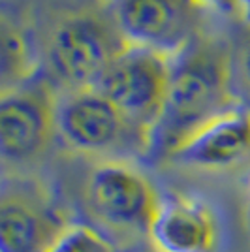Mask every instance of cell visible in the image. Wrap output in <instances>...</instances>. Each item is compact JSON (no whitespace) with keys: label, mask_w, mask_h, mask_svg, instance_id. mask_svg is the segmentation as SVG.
Instances as JSON below:
<instances>
[{"label":"cell","mask_w":250,"mask_h":252,"mask_svg":"<svg viewBox=\"0 0 250 252\" xmlns=\"http://www.w3.org/2000/svg\"><path fill=\"white\" fill-rule=\"evenodd\" d=\"M235 96L229 40L199 36L171 59L169 89L151 134V153L167 158L205 125L239 105Z\"/></svg>","instance_id":"1"},{"label":"cell","mask_w":250,"mask_h":252,"mask_svg":"<svg viewBox=\"0 0 250 252\" xmlns=\"http://www.w3.org/2000/svg\"><path fill=\"white\" fill-rule=\"evenodd\" d=\"M55 125L64 145L77 153L98 157L151 153V136L96 89L64 91L57 96Z\"/></svg>","instance_id":"2"},{"label":"cell","mask_w":250,"mask_h":252,"mask_svg":"<svg viewBox=\"0 0 250 252\" xmlns=\"http://www.w3.org/2000/svg\"><path fill=\"white\" fill-rule=\"evenodd\" d=\"M169 79L171 59L125 43L94 89L151 136L166 104Z\"/></svg>","instance_id":"3"},{"label":"cell","mask_w":250,"mask_h":252,"mask_svg":"<svg viewBox=\"0 0 250 252\" xmlns=\"http://www.w3.org/2000/svg\"><path fill=\"white\" fill-rule=\"evenodd\" d=\"M194 0H117L115 27L126 45L175 59L199 36Z\"/></svg>","instance_id":"4"},{"label":"cell","mask_w":250,"mask_h":252,"mask_svg":"<svg viewBox=\"0 0 250 252\" xmlns=\"http://www.w3.org/2000/svg\"><path fill=\"white\" fill-rule=\"evenodd\" d=\"M125 47L119 32L104 21L85 15L62 23L53 34L47 64L64 91L94 89L115 55Z\"/></svg>","instance_id":"5"},{"label":"cell","mask_w":250,"mask_h":252,"mask_svg":"<svg viewBox=\"0 0 250 252\" xmlns=\"http://www.w3.org/2000/svg\"><path fill=\"white\" fill-rule=\"evenodd\" d=\"M57 94L51 81L32 77L2 93L0 149L6 162L25 164L42 157L57 134Z\"/></svg>","instance_id":"6"},{"label":"cell","mask_w":250,"mask_h":252,"mask_svg":"<svg viewBox=\"0 0 250 252\" xmlns=\"http://www.w3.org/2000/svg\"><path fill=\"white\" fill-rule=\"evenodd\" d=\"M160 201L151 181L121 160L98 164L87 181L89 209L119 230L149 233Z\"/></svg>","instance_id":"7"},{"label":"cell","mask_w":250,"mask_h":252,"mask_svg":"<svg viewBox=\"0 0 250 252\" xmlns=\"http://www.w3.org/2000/svg\"><path fill=\"white\" fill-rule=\"evenodd\" d=\"M169 160L188 168L224 171L250 162V107L235 105L177 147Z\"/></svg>","instance_id":"8"},{"label":"cell","mask_w":250,"mask_h":252,"mask_svg":"<svg viewBox=\"0 0 250 252\" xmlns=\"http://www.w3.org/2000/svg\"><path fill=\"white\" fill-rule=\"evenodd\" d=\"M156 252H213L217 220L205 203L190 198L162 200L149 228Z\"/></svg>","instance_id":"9"},{"label":"cell","mask_w":250,"mask_h":252,"mask_svg":"<svg viewBox=\"0 0 250 252\" xmlns=\"http://www.w3.org/2000/svg\"><path fill=\"white\" fill-rule=\"evenodd\" d=\"M66 224L34 198L4 192L0 201V251L47 252Z\"/></svg>","instance_id":"10"},{"label":"cell","mask_w":250,"mask_h":252,"mask_svg":"<svg viewBox=\"0 0 250 252\" xmlns=\"http://www.w3.org/2000/svg\"><path fill=\"white\" fill-rule=\"evenodd\" d=\"M2 38H0V75H2V93L11 91L19 85H25L32 77V59L29 53V43L23 32L2 21Z\"/></svg>","instance_id":"11"},{"label":"cell","mask_w":250,"mask_h":252,"mask_svg":"<svg viewBox=\"0 0 250 252\" xmlns=\"http://www.w3.org/2000/svg\"><path fill=\"white\" fill-rule=\"evenodd\" d=\"M47 252H115L104 237L83 224L66 226Z\"/></svg>","instance_id":"12"},{"label":"cell","mask_w":250,"mask_h":252,"mask_svg":"<svg viewBox=\"0 0 250 252\" xmlns=\"http://www.w3.org/2000/svg\"><path fill=\"white\" fill-rule=\"evenodd\" d=\"M231 43V75L235 93L250 96V27L245 25Z\"/></svg>","instance_id":"13"},{"label":"cell","mask_w":250,"mask_h":252,"mask_svg":"<svg viewBox=\"0 0 250 252\" xmlns=\"http://www.w3.org/2000/svg\"><path fill=\"white\" fill-rule=\"evenodd\" d=\"M199 8H211L220 13H237L241 15V2L243 0H194Z\"/></svg>","instance_id":"14"},{"label":"cell","mask_w":250,"mask_h":252,"mask_svg":"<svg viewBox=\"0 0 250 252\" xmlns=\"http://www.w3.org/2000/svg\"><path fill=\"white\" fill-rule=\"evenodd\" d=\"M241 19H243V25H249L250 27V0H243L241 2Z\"/></svg>","instance_id":"15"}]
</instances>
